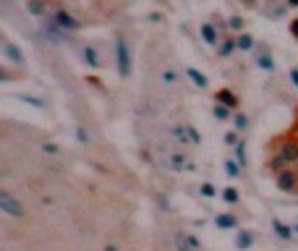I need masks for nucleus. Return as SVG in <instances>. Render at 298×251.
Returning a JSON list of instances; mask_svg holds the SVG:
<instances>
[{
	"label": "nucleus",
	"instance_id": "f257e3e1",
	"mask_svg": "<svg viewBox=\"0 0 298 251\" xmlns=\"http://www.w3.org/2000/svg\"><path fill=\"white\" fill-rule=\"evenodd\" d=\"M53 21L58 24V29H60V32H79V29L84 27V24H81V18H76V16H74L71 11H68L65 6H63V8L58 6V8L53 11Z\"/></svg>",
	"mask_w": 298,
	"mask_h": 251
},
{
	"label": "nucleus",
	"instance_id": "f03ea898",
	"mask_svg": "<svg viewBox=\"0 0 298 251\" xmlns=\"http://www.w3.org/2000/svg\"><path fill=\"white\" fill-rule=\"evenodd\" d=\"M116 60H118V74L121 79H128L131 76V53H128V44L123 37L116 39Z\"/></svg>",
	"mask_w": 298,
	"mask_h": 251
},
{
	"label": "nucleus",
	"instance_id": "7ed1b4c3",
	"mask_svg": "<svg viewBox=\"0 0 298 251\" xmlns=\"http://www.w3.org/2000/svg\"><path fill=\"white\" fill-rule=\"evenodd\" d=\"M0 210L11 217H24V204H21L8 189H0Z\"/></svg>",
	"mask_w": 298,
	"mask_h": 251
},
{
	"label": "nucleus",
	"instance_id": "20e7f679",
	"mask_svg": "<svg viewBox=\"0 0 298 251\" xmlns=\"http://www.w3.org/2000/svg\"><path fill=\"white\" fill-rule=\"evenodd\" d=\"M274 184H278V189L285 191V194H298V173L293 168H285L274 175Z\"/></svg>",
	"mask_w": 298,
	"mask_h": 251
},
{
	"label": "nucleus",
	"instance_id": "39448f33",
	"mask_svg": "<svg viewBox=\"0 0 298 251\" xmlns=\"http://www.w3.org/2000/svg\"><path fill=\"white\" fill-rule=\"evenodd\" d=\"M199 32H201V39H204V44H210V48H217L220 44V29H217V24H212V21H204V24L199 27Z\"/></svg>",
	"mask_w": 298,
	"mask_h": 251
},
{
	"label": "nucleus",
	"instance_id": "423d86ee",
	"mask_svg": "<svg viewBox=\"0 0 298 251\" xmlns=\"http://www.w3.org/2000/svg\"><path fill=\"white\" fill-rule=\"evenodd\" d=\"M215 102H220V105H225V107H231V110H238V105H241L238 95L233 92L231 86H222V89H217V92H215Z\"/></svg>",
	"mask_w": 298,
	"mask_h": 251
},
{
	"label": "nucleus",
	"instance_id": "0eeeda50",
	"mask_svg": "<svg viewBox=\"0 0 298 251\" xmlns=\"http://www.w3.org/2000/svg\"><path fill=\"white\" fill-rule=\"evenodd\" d=\"M165 163H168L170 170H194L191 159H186V154H183V152H168Z\"/></svg>",
	"mask_w": 298,
	"mask_h": 251
},
{
	"label": "nucleus",
	"instance_id": "6e6552de",
	"mask_svg": "<svg viewBox=\"0 0 298 251\" xmlns=\"http://www.w3.org/2000/svg\"><path fill=\"white\" fill-rule=\"evenodd\" d=\"M81 60H84L89 68H102V58H100V53L95 50V44H89V42L81 44Z\"/></svg>",
	"mask_w": 298,
	"mask_h": 251
},
{
	"label": "nucleus",
	"instance_id": "1a4fd4ad",
	"mask_svg": "<svg viewBox=\"0 0 298 251\" xmlns=\"http://www.w3.org/2000/svg\"><path fill=\"white\" fill-rule=\"evenodd\" d=\"M236 50H238V37H233V34H225L220 39V44H217V55L220 58H231Z\"/></svg>",
	"mask_w": 298,
	"mask_h": 251
},
{
	"label": "nucleus",
	"instance_id": "9d476101",
	"mask_svg": "<svg viewBox=\"0 0 298 251\" xmlns=\"http://www.w3.org/2000/svg\"><path fill=\"white\" fill-rule=\"evenodd\" d=\"M272 231H274V236H278L280 241H293V225H288V222H283V220H278V217H272Z\"/></svg>",
	"mask_w": 298,
	"mask_h": 251
},
{
	"label": "nucleus",
	"instance_id": "9b49d317",
	"mask_svg": "<svg viewBox=\"0 0 298 251\" xmlns=\"http://www.w3.org/2000/svg\"><path fill=\"white\" fill-rule=\"evenodd\" d=\"M236 246H238L241 251L251 248V246H254V233L246 231V227H236Z\"/></svg>",
	"mask_w": 298,
	"mask_h": 251
},
{
	"label": "nucleus",
	"instance_id": "f8f14e48",
	"mask_svg": "<svg viewBox=\"0 0 298 251\" xmlns=\"http://www.w3.org/2000/svg\"><path fill=\"white\" fill-rule=\"evenodd\" d=\"M0 50H3V55H6V58H8L11 63H18V65L24 63V55H21V50L16 48L13 42H8V39H6L3 44H0Z\"/></svg>",
	"mask_w": 298,
	"mask_h": 251
},
{
	"label": "nucleus",
	"instance_id": "ddd939ff",
	"mask_svg": "<svg viewBox=\"0 0 298 251\" xmlns=\"http://www.w3.org/2000/svg\"><path fill=\"white\" fill-rule=\"evenodd\" d=\"M215 225L220 227V231H233V227H238V220H236V215H231V212H220V215L215 217Z\"/></svg>",
	"mask_w": 298,
	"mask_h": 251
},
{
	"label": "nucleus",
	"instance_id": "4468645a",
	"mask_svg": "<svg viewBox=\"0 0 298 251\" xmlns=\"http://www.w3.org/2000/svg\"><path fill=\"white\" fill-rule=\"evenodd\" d=\"M27 8L37 18H48V0H27Z\"/></svg>",
	"mask_w": 298,
	"mask_h": 251
},
{
	"label": "nucleus",
	"instance_id": "2eb2a0df",
	"mask_svg": "<svg viewBox=\"0 0 298 251\" xmlns=\"http://www.w3.org/2000/svg\"><path fill=\"white\" fill-rule=\"evenodd\" d=\"M170 136H173V139L180 144V147H189V128L186 126H170Z\"/></svg>",
	"mask_w": 298,
	"mask_h": 251
},
{
	"label": "nucleus",
	"instance_id": "dca6fc26",
	"mask_svg": "<svg viewBox=\"0 0 298 251\" xmlns=\"http://www.w3.org/2000/svg\"><path fill=\"white\" fill-rule=\"evenodd\" d=\"M186 76H189V79L194 81V86H199V89H207V86H210V81H207V76H204L201 71H196V68H194V65H189V68H186Z\"/></svg>",
	"mask_w": 298,
	"mask_h": 251
},
{
	"label": "nucleus",
	"instance_id": "f3484780",
	"mask_svg": "<svg viewBox=\"0 0 298 251\" xmlns=\"http://www.w3.org/2000/svg\"><path fill=\"white\" fill-rule=\"evenodd\" d=\"M254 48H257V39H254V34L241 32V34H238V50H243V53H251Z\"/></svg>",
	"mask_w": 298,
	"mask_h": 251
},
{
	"label": "nucleus",
	"instance_id": "a211bd4d",
	"mask_svg": "<svg viewBox=\"0 0 298 251\" xmlns=\"http://www.w3.org/2000/svg\"><path fill=\"white\" fill-rule=\"evenodd\" d=\"M257 65L262 68V71H274V58L267 50H259L257 53Z\"/></svg>",
	"mask_w": 298,
	"mask_h": 251
},
{
	"label": "nucleus",
	"instance_id": "6ab92c4d",
	"mask_svg": "<svg viewBox=\"0 0 298 251\" xmlns=\"http://www.w3.org/2000/svg\"><path fill=\"white\" fill-rule=\"evenodd\" d=\"M231 107H225V105H220V102H215L212 105V116L217 118V121H231Z\"/></svg>",
	"mask_w": 298,
	"mask_h": 251
},
{
	"label": "nucleus",
	"instance_id": "aec40b11",
	"mask_svg": "<svg viewBox=\"0 0 298 251\" xmlns=\"http://www.w3.org/2000/svg\"><path fill=\"white\" fill-rule=\"evenodd\" d=\"M225 175L231 178V180H236V178L241 175V165L236 163V159H231V157L225 159Z\"/></svg>",
	"mask_w": 298,
	"mask_h": 251
},
{
	"label": "nucleus",
	"instance_id": "412c9836",
	"mask_svg": "<svg viewBox=\"0 0 298 251\" xmlns=\"http://www.w3.org/2000/svg\"><path fill=\"white\" fill-rule=\"evenodd\" d=\"M222 199H225L227 204H238V201H241V194H238V189L227 186V189H222Z\"/></svg>",
	"mask_w": 298,
	"mask_h": 251
},
{
	"label": "nucleus",
	"instance_id": "4be33fe9",
	"mask_svg": "<svg viewBox=\"0 0 298 251\" xmlns=\"http://www.w3.org/2000/svg\"><path fill=\"white\" fill-rule=\"evenodd\" d=\"M233 126H236V131H241V133H243V131L248 128V116H246V112H238V110H236V118H233Z\"/></svg>",
	"mask_w": 298,
	"mask_h": 251
},
{
	"label": "nucleus",
	"instance_id": "5701e85b",
	"mask_svg": "<svg viewBox=\"0 0 298 251\" xmlns=\"http://www.w3.org/2000/svg\"><path fill=\"white\" fill-rule=\"evenodd\" d=\"M173 241H175V251H194V248L189 246V241H186V233H175Z\"/></svg>",
	"mask_w": 298,
	"mask_h": 251
},
{
	"label": "nucleus",
	"instance_id": "b1692460",
	"mask_svg": "<svg viewBox=\"0 0 298 251\" xmlns=\"http://www.w3.org/2000/svg\"><path fill=\"white\" fill-rule=\"evenodd\" d=\"M222 139H225V144L227 147H238L243 139H241V131H227L225 136H222Z\"/></svg>",
	"mask_w": 298,
	"mask_h": 251
},
{
	"label": "nucleus",
	"instance_id": "393cba45",
	"mask_svg": "<svg viewBox=\"0 0 298 251\" xmlns=\"http://www.w3.org/2000/svg\"><path fill=\"white\" fill-rule=\"evenodd\" d=\"M243 24H246V21L241 16H231V18H227V29H233V32H243Z\"/></svg>",
	"mask_w": 298,
	"mask_h": 251
},
{
	"label": "nucleus",
	"instance_id": "a878e982",
	"mask_svg": "<svg viewBox=\"0 0 298 251\" xmlns=\"http://www.w3.org/2000/svg\"><path fill=\"white\" fill-rule=\"evenodd\" d=\"M189 128V139H191V147H199L201 144V136H199V131L194 128V126H186Z\"/></svg>",
	"mask_w": 298,
	"mask_h": 251
},
{
	"label": "nucleus",
	"instance_id": "bb28decb",
	"mask_svg": "<svg viewBox=\"0 0 298 251\" xmlns=\"http://www.w3.org/2000/svg\"><path fill=\"white\" fill-rule=\"evenodd\" d=\"M201 196H207V199L217 196V186H212V184H201Z\"/></svg>",
	"mask_w": 298,
	"mask_h": 251
},
{
	"label": "nucleus",
	"instance_id": "cd10ccee",
	"mask_svg": "<svg viewBox=\"0 0 298 251\" xmlns=\"http://www.w3.org/2000/svg\"><path fill=\"white\" fill-rule=\"evenodd\" d=\"M163 81L165 84H178V74L173 71V68H168V71H163Z\"/></svg>",
	"mask_w": 298,
	"mask_h": 251
},
{
	"label": "nucleus",
	"instance_id": "c85d7f7f",
	"mask_svg": "<svg viewBox=\"0 0 298 251\" xmlns=\"http://www.w3.org/2000/svg\"><path fill=\"white\" fill-rule=\"evenodd\" d=\"M288 32H290V37H293V39L298 42V16L288 21Z\"/></svg>",
	"mask_w": 298,
	"mask_h": 251
},
{
	"label": "nucleus",
	"instance_id": "c756f323",
	"mask_svg": "<svg viewBox=\"0 0 298 251\" xmlns=\"http://www.w3.org/2000/svg\"><path fill=\"white\" fill-rule=\"evenodd\" d=\"M236 157H238L241 165H246V142H241V144L236 147Z\"/></svg>",
	"mask_w": 298,
	"mask_h": 251
},
{
	"label": "nucleus",
	"instance_id": "7c9ffc66",
	"mask_svg": "<svg viewBox=\"0 0 298 251\" xmlns=\"http://www.w3.org/2000/svg\"><path fill=\"white\" fill-rule=\"evenodd\" d=\"M186 241H189V246H191L194 251H201V243H199V238H196V236H191V233H186Z\"/></svg>",
	"mask_w": 298,
	"mask_h": 251
},
{
	"label": "nucleus",
	"instance_id": "2f4dec72",
	"mask_svg": "<svg viewBox=\"0 0 298 251\" xmlns=\"http://www.w3.org/2000/svg\"><path fill=\"white\" fill-rule=\"evenodd\" d=\"M288 76H290V81H293V86L298 89V65H290V71H288Z\"/></svg>",
	"mask_w": 298,
	"mask_h": 251
},
{
	"label": "nucleus",
	"instance_id": "473e14b6",
	"mask_svg": "<svg viewBox=\"0 0 298 251\" xmlns=\"http://www.w3.org/2000/svg\"><path fill=\"white\" fill-rule=\"evenodd\" d=\"M76 139H79L81 144H86V142H89V133H86L84 128H76Z\"/></svg>",
	"mask_w": 298,
	"mask_h": 251
},
{
	"label": "nucleus",
	"instance_id": "72a5a7b5",
	"mask_svg": "<svg viewBox=\"0 0 298 251\" xmlns=\"http://www.w3.org/2000/svg\"><path fill=\"white\" fill-rule=\"evenodd\" d=\"M21 100H24V102H32L34 107H42V100H37V97H29V95H21Z\"/></svg>",
	"mask_w": 298,
	"mask_h": 251
},
{
	"label": "nucleus",
	"instance_id": "f704fd0d",
	"mask_svg": "<svg viewBox=\"0 0 298 251\" xmlns=\"http://www.w3.org/2000/svg\"><path fill=\"white\" fill-rule=\"evenodd\" d=\"M241 3H243V8H259L262 6L259 0H241Z\"/></svg>",
	"mask_w": 298,
	"mask_h": 251
},
{
	"label": "nucleus",
	"instance_id": "c9c22d12",
	"mask_svg": "<svg viewBox=\"0 0 298 251\" xmlns=\"http://www.w3.org/2000/svg\"><path fill=\"white\" fill-rule=\"evenodd\" d=\"M42 149L48 152V154H58V152H60V149H58V144H44Z\"/></svg>",
	"mask_w": 298,
	"mask_h": 251
},
{
	"label": "nucleus",
	"instance_id": "e433bc0d",
	"mask_svg": "<svg viewBox=\"0 0 298 251\" xmlns=\"http://www.w3.org/2000/svg\"><path fill=\"white\" fill-rule=\"evenodd\" d=\"M102 251H121V248H118L116 243H105V246H102Z\"/></svg>",
	"mask_w": 298,
	"mask_h": 251
},
{
	"label": "nucleus",
	"instance_id": "4c0bfd02",
	"mask_svg": "<svg viewBox=\"0 0 298 251\" xmlns=\"http://www.w3.org/2000/svg\"><path fill=\"white\" fill-rule=\"evenodd\" d=\"M288 3V8H298V0H285Z\"/></svg>",
	"mask_w": 298,
	"mask_h": 251
},
{
	"label": "nucleus",
	"instance_id": "58836bf2",
	"mask_svg": "<svg viewBox=\"0 0 298 251\" xmlns=\"http://www.w3.org/2000/svg\"><path fill=\"white\" fill-rule=\"evenodd\" d=\"M293 231H295V233H298V222H293Z\"/></svg>",
	"mask_w": 298,
	"mask_h": 251
},
{
	"label": "nucleus",
	"instance_id": "ea45409f",
	"mask_svg": "<svg viewBox=\"0 0 298 251\" xmlns=\"http://www.w3.org/2000/svg\"><path fill=\"white\" fill-rule=\"evenodd\" d=\"M157 3H168V0H157Z\"/></svg>",
	"mask_w": 298,
	"mask_h": 251
}]
</instances>
